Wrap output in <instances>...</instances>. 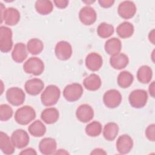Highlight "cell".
Returning <instances> with one entry per match:
<instances>
[{
  "mask_svg": "<svg viewBox=\"0 0 155 155\" xmlns=\"http://www.w3.org/2000/svg\"><path fill=\"white\" fill-rule=\"evenodd\" d=\"M60 94V89L56 85H49L41 94V102L44 105L47 107L54 105L59 99Z\"/></svg>",
  "mask_w": 155,
  "mask_h": 155,
  "instance_id": "cell-1",
  "label": "cell"
},
{
  "mask_svg": "<svg viewBox=\"0 0 155 155\" xmlns=\"http://www.w3.org/2000/svg\"><path fill=\"white\" fill-rule=\"evenodd\" d=\"M36 117L35 110L30 106L24 105L18 108L15 113V120L20 125L28 124Z\"/></svg>",
  "mask_w": 155,
  "mask_h": 155,
  "instance_id": "cell-2",
  "label": "cell"
},
{
  "mask_svg": "<svg viewBox=\"0 0 155 155\" xmlns=\"http://www.w3.org/2000/svg\"><path fill=\"white\" fill-rule=\"evenodd\" d=\"M23 69L27 74L39 76L44 70V64L41 59L37 57H31L24 62Z\"/></svg>",
  "mask_w": 155,
  "mask_h": 155,
  "instance_id": "cell-3",
  "label": "cell"
},
{
  "mask_svg": "<svg viewBox=\"0 0 155 155\" xmlns=\"http://www.w3.org/2000/svg\"><path fill=\"white\" fill-rule=\"evenodd\" d=\"M148 94L145 90L136 89L130 93L128 96V101L131 106L135 108L143 107L147 102Z\"/></svg>",
  "mask_w": 155,
  "mask_h": 155,
  "instance_id": "cell-4",
  "label": "cell"
},
{
  "mask_svg": "<svg viewBox=\"0 0 155 155\" xmlns=\"http://www.w3.org/2000/svg\"><path fill=\"white\" fill-rule=\"evenodd\" d=\"M83 94L82 86L79 83L67 85L63 90V96L68 102H75L79 100Z\"/></svg>",
  "mask_w": 155,
  "mask_h": 155,
  "instance_id": "cell-5",
  "label": "cell"
},
{
  "mask_svg": "<svg viewBox=\"0 0 155 155\" xmlns=\"http://www.w3.org/2000/svg\"><path fill=\"white\" fill-rule=\"evenodd\" d=\"M12 31L5 26L0 27V50L3 53L9 52L13 47Z\"/></svg>",
  "mask_w": 155,
  "mask_h": 155,
  "instance_id": "cell-6",
  "label": "cell"
},
{
  "mask_svg": "<svg viewBox=\"0 0 155 155\" xmlns=\"http://www.w3.org/2000/svg\"><path fill=\"white\" fill-rule=\"evenodd\" d=\"M6 98L7 101L13 106H19L22 105L25 98L24 91L18 87H11L6 92Z\"/></svg>",
  "mask_w": 155,
  "mask_h": 155,
  "instance_id": "cell-7",
  "label": "cell"
},
{
  "mask_svg": "<svg viewBox=\"0 0 155 155\" xmlns=\"http://www.w3.org/2000/svg\"><path fill=\"white\" fill-rule=\"evenodd\" d=\"M122 101L120 93L116 89H111L107 91L103 96V102L105 105L110 108H114L118 107Z\"/></svg>",
  "mask_w": 155,
  "mask_h": 155,
  "instance_id": "cell-8",
  "label": "cell"
},
{
  "mask_svg": "<svg viewBox=\"0 0 155 155\" xmlns=\"http://www.w3.org/2000/svg\"><path fill=\"white\" fill-rule=\"evenodd\" d=\"M72 52L71 45L67 41H59L55 46V55L61 61H66L70 59L72 55Z\"/></svg>",
  "mask_w": 155,
  "mask_h": 155,
  "instance_id": "cell-9",
  "label": "cell"
},
{
  "mask_svg": "<svg viewBox=\"0 0 155 155\" xmlns=\"http://www.w3.org/2000/svg\"><path fill=\"white\" fill-rule=\"evenodd\" d=\"M13 145L17 148H23L28 145L30 137L28 133L22 129H18L14 131L11 136Z\"/></svg>",
  "mask_w": 155,
  "mask_h": 155,
  "instance_id": "cell-10",
  "label": "cell"
},
{
  "mask_svg": "<svg viewBox=\"0 0 155 155\" xmlns=\"http://www.w3.org/2000/svg\"><path fill=\"white\" fill-rule=\"evenodd\" d=\"M119 15L125 19L133 18L136 13V7L132 1H125L119 4L117 8Z\"/></svg>",
  "mask_w": 155,
  "mask_h": 155,
  "instance_id": "cell-11",
  "label": "cell"
},
{
  "mask_svg": "<svg viewBox=\"0 0 155 155\" xmlns=\"http://www.w3.org/2000/svg\"><path fill=\"white\" fill-rule=\"evenodd\" d=\"M80 21L85 25H90L94 24L97 18L96 11L90 6L82 7L79 13Z\"/></svg>",
  "mask_w": 155,
  "mask_h": 155,
  "instance_id": "cell-12",
  "label": "cell"
},
{
  "mask_svg": "<svg viewBox=\"0 0 155 155\" xmlns=\"http://www.w3.org/2000/svg\"><path fill=\"white\" fill-rule=\"evenodd\" d=\"M20 20L19 12L15 8L9 7L6 8L3 15L1 16V23L4 21L7 25L13 26L18 23Z\"/></svg>",
  "mask_w": 155,
  "mask_h": 155,
  "instance_id": "cell-13",
  "label": "cell"
},
{
  "mask_svg": "<svg viewBox=\"0 0 155 155\" xmlns=\"http://www.w3.org/2000/svg\"><path fill=\"white\" fill-rule=\"evenodd\" d=\"M44 83L39 78H33L26 81L24 85L25 91L32 96L39 94L44 89Z\"/></svg>",
  "mask_w": 155,
  "mask_h": 155,
  "instance_id": "cell-14",
  "label": "cell"
},
{
  "mask_svg": "<svg viewBox=\"0 0 155 155\" xmlns=\"http://www.w3.org/2000/svg\"><path fill=\"white\" fill-rule=\"evenodd\" d=\"M116 148L120 154H127L133 147L132 138L128 134L120 136L116 141Z\"/></svg>",
  "mask_w": 155,
  "mask_h": 155,
  "instance_id": "cell-15",
  "label": "cell"
},
{
  "mask_svg": "<svg viewBox=\"0 0 155 155\" xmlns=\"http://www.w3.org/2000/svg\"><path fill=\"white\" fill-rule=\"evenodd\" d=\"M76 116L80 122L83 123L88 122L93 118V109L88 104H82L77 108Z\"/></svg>",
  "mask_w": 155,
  "mask_h": 155,
  "instance_id": "cell-16",
  "label": "cell"
},
{
  "mask_svg": "<svg viewBox=\"0 0 155 155\" xmlns=\"http://www.w3.org/2000/svg\"><path fill=\"white\" fill-rule=\"evenodd\" d=\"M102 64V57L97 53H90L85 58V65L88 70L92 71L99 70L101 68Z\"/></svg>",
  "mask_w": 155,
  "mask_h": 155,
  "instance_id": "cell-17",
  "label": "cell"
},
{
  "mask_svg": "<svg viewBox=\"0 0 155 155\" xmlns=\"http://www.w3.org/2000/svg\"><path fill=\"white\" fill-rule=\"evenodd\" d=\"M57 143L53 138L45 137L39 143V150L42 154L50 155L54 154L56 151Z\"/></svg>",
  "mask_w": 155,
  "mask_h": 155,
  "instance_id": "cell-18",
  "label": "cell"
},
{
  "mask_svg": "<svg viewBox=\"0 0 155 155\" xmlns=\"http://www.w3.org/2000/svg\"><path fill=\"white\" fill-rule=\"evenodd\" d=\"M27 46L24 44L22 42L16 44L12 53V59L17 63L22 62L27 58Z\"/></svg>",
  "mask_w": 155,
  "mask_h": 155,
  "instance_id": "cell-19",
  "label": "cell"
},
{
  "mask_svg": "<svg viewBox=\"0 0 155 155\" xmlns=\"http://www.w3.org/2000/svg\"><path fill=\"white\" fill-rule=\"evenodd\" d=\"M128 57L122 53L111 56L110 59L111 66L116 70H121L125 68L128 64Z\"/></svg>",
  "mask_w": 155,
  "mask_h": 155,
  "instance_id": "cell-20",
  "label": "cell"
},
{
  "mask_svg": "<svg viewBox=\"0 0 155 155\" xmlns=\"http://www.w3.org/2000/svg\"><path fill=\"white\" fill-rule=\"evenodd\" d=\"M15 145L12 139L4 132H0V148L5 154H12L15 152Z\"/></svg>",
  "mask_w": 155,
  "mask_h": 155,
  "instance_id": "cell-21",
  "label": "cell"
},
{
  "mask_svg": "<svg viewBox=\"0 0 155 155\" xmlns=\"http://www.w3.org/2000/svg\"><path fill=\"white\" fill-rule=\"evenodd\" d=\"M41 117L45 124H53L59 119V113L58 109L54 107L47 108L42 111Z\"/></svg>",
  "mask_w": 155,
  "mask_h": 155,
  "instance_id": "cell-22",
  "label": "cell"
},
{
  "mask_svg": "<svg viewBox=\"0 0 155 155\" xmlns=\"http://www.w3.org/2000/svg\"><path fill=\"white\" fill-rule=\"evenodd\" d=\"M105 51L109 55L113 56L120 53L122 48L121 41L116 38H112L108 39L104 45Z\"/></svg>",
  "mask_w": 155,
  "mask_h": 155,
  "instance_id": "cell-23",
  "label": "cell"
},
{
  "mask_svg": "<svg viewBox=\"0 0 155 155\" xmlns=\"http://www.w3.org/2000/svg\"><path fill=\"white\" fill-rule=\"evenodd\" d=\"M101 79L100 77L94 73L90 74L83 81L84 87L90 91H96L101 86Z\"/></svg>",
  "mask_w": 155,
  "mask_h": 155,
  "instance_id": "cell-24",
  "label": "cell"
},
{
  "mask_svg": "<svg viewBox=\"0 0 155 155\" xmlns=\"http://www.w3.org/2000/svg\"><path fill=\"white\" fill-rule=\"evenodd\" d=\"M119 133V127L116 123L108 122L104 128L103 136L108 141H113Z\"/></svg>",
  "mask_w": 155,
  "mask_h": 155,
  "instance_id": "cell-25",
  "label": "cell"
},
{
  "mask_svg": "<svg viewBox=\"0 0 155 155\" xmlns=\"http://www.w3.org/2000/svg\"><path fill=\"white\" fill-rule=\"evenodd\" d=\"M134 30V26L131 23L129 22H124L117 26L116 33L120 38L126 39L133 35Z\"/></svg>",
  "mask_w": 155,
  "mask_h": 155,
  "instance_id": "cell-26",
  "label": "cell"
},
{
  "mask_svg": "<svg viewBox=\"0 0 155 155\" xmlns=\"http://www.w3.org/2000/svg\"><path fill=\"white\" fill-rule=\"evenodd\" d=\"M35 8L36 12L42 15H47L50 13L53 9L51 1L48 0H38L35 2Z\"/></svg>",
  "mask_w": 155,
  "mask_h": 155,
  "instance_id": "cell-27",
  "label": "cell"
},
{
  "mask_svg": "<svg viewBox=\"0 0 155 155\" xmlns=\"http://www.w3.org/2000/svg\"><path fill=\"white\" fill-rule=\"evenodd\" d=\"M28 130L31 135L34 137H42L46 132V127L39 120L34 121L28 127Z\"/></svg>",
  "mask_w": 155,
  "mask_h": 155,
  "instance_id": "cell-28",
  "label": "cell"
},
{
  "mask_svg": "<svg viewBox=\"0 0 155 155\" xmlns=\"http://www.w3.org/2000/svg\"><path fill=\"white\" fill-rule=\"evenodd\" d=\"M153 71L148 65H142L137 70V78L142 84H148L151 80Z\"/></svg>",
  "mask_w": 155,
  "mask_h": 155,
  "instance_id": "cell-29",
  "label": "cell"
},
{
  "mask_svg": "<svg viewBox=\"0 0 155 155\" xmlns=\"http://www.w3.org/2000/svg\"><path fill=\"white\" fill-rule=\"evenodd\" d=\"M27 48L30 53L36 55L42 51L44 44L41 40L38 38H33L27 42Z\"/></svg>",
  "mask_w": 155,
  "mask_h": 155,
  "instance_id": "cell-30",
  "label": "cell"
},
{
  "mask_svg": "<svg viewBox=\"0 0 155 155\" xmlns=\"http://www.w3.org/2000/svg\"><path fill=\"white\" fill-rule=\"evenodd\" d=\"M133 80V75L128 71H123L120 72L117 79L118 85L123 88L129 87L132 84Z\"/></svg>",
  "mask_w": 155,
  "mask_h": 155,
  "instance_id": "cell-31",
  "label": "cell"
},
{
  "mask_svg": "<svg viewBox=\"0 0 155 155\" xmlns=\"http://www.w3.org/2000/svg\"><path fill=\"white\" fill-rule=\"evenodd\" d=\"M102 130V128L101 124L96 120L88 124L85 128L86 134L90 137L98 136L101 133Z\"/></svg>",
  "mask_w": 155,
  "mask_h": 155,
  "instance_id": "cell-32",
  "label": "cell"
},
{
  "mask_svg": "<svg viewBox=\"0 0 155 155\" xmlns=\"http://www.w3.org/2000/svg\"><path fill=\"white\" fill-rule=\"evenodd\" d=\"M114 33V27L112 25L106 22L101 23L97 28V33L102 38H108Z\"/></svg>",
  "mask_w": 155,
  "mask_h": 155,
  "instance_id": "cell-33",
  "label": "cell"
},
{
  "mask_svg": "<svg viewBox=\"0 0 155 155\" xmlns=\"http://www.w3.org/2000/svg\"><path fill=\"white\" fill-rule=\"evenodd\" d=\"M13 114V109L7 104H1L0 105V120L7 121L10 119Z\"/></svg>",
  "mask_w": 155,
  "mask_h": 155,
  "instance_id": "cell-34",
  "label": "cell"
},
{
  "mask_svg": "<svg viewBox=\"0 0 155 155\" xmlns=\"http://www.w3.org/2000/svg\"><path fill=\"white\" fill-rule=\"evenodd\" d=\"M145 136L149 140L152 142L155 140V125L154 124L147 127L145 130Z\"/></svg>",
  "mask_w": 155,
  "mask_h": 155,
  "instance_id": "cell-35",
  "label": "cell"
},
{
  "mask_svg": "<svg viewBox=\"0 0 155 155\" xmlns=\"http://www.w3.org/2000/svg\"><path fill=\"white\" fill-rule=\"evenodd\" d=\"M53 2L58 8H64L67 7L69 2L67 0H55Z\"/></svg>",
  "mask_w": 155,
  "mask_h": 155,
  "instance_id": "cell-36",
  "label": "cell"
},
{
  "mask_svg": "<svg viewBox=\"0 0 155 155\" xmlns=\"http://www.w3.org/2000/svg\"><path fill=\"white\" fill-rule=\"evenodd\" d=\"M98 2L102 7L109 8L113 5L114 1H113V0H99L98 1Z\"/></svg>",
  "mask_w": 155,
  "mask_h": 155,
  "instance_id": "cell-37",
  "label": "cell"
},
{
  "mask_svg": "<svg viewBox=\"0 0 155 155\" xmlns=\"http://www.w3.org/2000/svg\"><path fill=\"white\" fill-rule=\"evenodd\" d=\"M20 154H27V155H36L37 153L32 148H28L24 150H22V151L20 152Z\"/></svg>",
  "mask_w": 155,
  "mask_h": 155,
  "instance_id": "cell-38",
  "label": "cell"
},
{
  "mask_svg": "<svg viewBox=\"0 0 155 155\" xmlns=\"http://www.w3.org/2000/svg\"><path fill=\"white\" fill-rule=\"evenodd\" d=\"M148 39L149 41L153 44H154V41H155V32H154V29H153L148 35Z\"/></svg>",
  "mask_w": 155,
  "mask_h": 155,
  "instance_id": "cell-39",
  "label": "cell"
},
{
  "mask_svg": "<svg viewBox=\"0 0 155 155\" xmlns=\"http://www.w3.org/2000/svg\"><path fill=\"white\" fill-rule=\"evenodd\" d=\"M107 153L101 148H96L91 151V154H106Z\"/></svg>",
  "mask_w": 155,
  "mask_h": 155,
  "instance_id": "cell-40",
  "label": "cell"
},
{
  "mask_svg": "<svg viewBox=\"0 0 155 155\" xmlns=\"http://www.w3.org/2000/svg\"><path fill=\"white\" fill-rule=\"evenodd\" d=\"M154 81H153L149 86V93L153 97H154Z\"/></svg>",
  "mask_w": 155,
  "mask_h": 155,
  "instance_id": "cell-41",
  "label": "cell"
},
{
  "mask_svg": "<svg viewBox=\"0 0 155 155\" xmlns=\"http://www.w3.org/2000/svg\"><path fill=\"white\" fill-rule=\"evenodd\" d=\"M54 154H68V153L67 151H66L65 150H62V149H60V150H58L57 151H55Z\"/></svg>",
  "mask_w": 155,
  "mask_h": 155,
  "instance_id": "cell-42",
  "label": "cell"
},
{
  "mask_svg": "<svg viewBox=\"0 0 155 155\" xmlns=\"http://www.w3.org/2000/svg\"><path fill=\"white\" fill-rule=\"evenodd\" d=\"M84 2H85V3H87V4H89V3H93V2H94V1H84Z\"/></svg>",
  "mask_w": 155,
  "mask_h": 155,
  "instance_id": "cell-43",
  "label": "cell"
}]
</instances>
